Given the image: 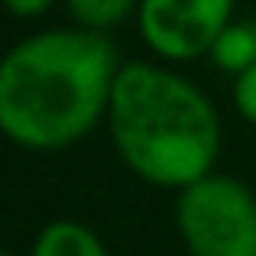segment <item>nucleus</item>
I'll return each mask as SVG.
<instances>
[{
    "label": "nucleus",
    "mask_w": 256,
    "mask_h": 256,
    "mask_svg": "<svg viewBox=\"0 0 256 256\" xmlns=\"http://www.w3.org/2000/svg\"><path fill=\"white\" fill-rule=\"evenodd\" d=\"M117 72V52L100 32L26 39L0 62V130L30 150L75 143L110 107Z\"/></svg>",
    "instance_id": "nucleus-1"
},
{
    "label": "nucleus",
    "mask_w": 256,
    "mask_h": 256,
    "mask_svg": "<svg viewBox=\"0 0 256 256\" xmlns=\"http://www.w3.org/2000/svg\"><path fill=\"white\" fill-rule=\"evenodd\" d=\"M110 130L126 166L166 188L208 178L220 146L218 114L204 94L143 62L120 68L114 78Z\"/></svg>",
    "instance_id": "nucleus-2"
},
{
    "label": "nucleus",
    "mask_w": 256,
    "mask_h": 256,
    "mask_svg": "<svg viewBox=\"0 0 256 256\" xmlns=\"http://www.w3.org/2000/svg\"><path fill=\"white\" fill-rule=\"evenodd\" d=\"M178 230L192 256H256V198L227 175L182 188Z\"/></svg>",
    "instance_id": "nucleus-3"
},
{
    "label": "nucleus",
    "mask_w": 256,
    "mask_h": 256,
    "mask_svg": "<svg viewBox=\"0 0 256 256\" xmlns=\"http://www.w3.org/2000/svg\"><path fill=\"white\" fill-rule=\"evenodd\" d=\"M234 0H143L140 30L166 58H198L211 52L230 26Z\"/></svg>",
    "instance_id": "nucleus-4"
},
{
    "label": "nucleus",
    "mask_w": 256,
    "mask_h": 256,
    "mask_svg": "<svg viewBox=\"0 0 256 256\" xmlns=\"http://www.w3.org/2000/svg\"><path fill=\"white\" fill-rule=\"evenodd\" d=\"M32 256H107L104 244L75 220H56L39 234Z\"/></svg>",
    "instance_id": "nucleus-5"
},
{
    "label": "nucleus",
    "mask_w": 256,
    "mask_h": 256,
    "mask_svg": "<svg viewBox=\"0 0 256 256\" xmlns=\"http://www.w3.org/2000/svg\"><path fill=\"white\" fill-rule=\"evenodd\" d=\"M211 58L218 62V68L234 72L237 78L256 68V26L253 23L227 26L218 36V42L211 46Z\"/></svg>",
    "instance_id": "nucleus-6"
},
{
    "label": "nucleus",
    "mask_w": 256,
    "mask_h": 256,
    "mask_svg": "<svg viewBox=\"0 0 256 256\" xmlns=\"http://www.w3.org/2000/svg\"><path fill=\"white\" fill-rule=\"evenodd\" d=\"M68 6L78 23L91 26V30H104V26L120 23L130 13L133 0H68Z\"/></svg>",
    "instance_id": "nucleus-7"
},
{
    "label": "nucleus",
    "mask_w": 256,
    "mask_h": 256,
    "mask_svg": "<svg viewBox=\"0 0 256 256\" xmlns=\"http://www.w3.org/2000/svg\"><path fill=\"white\" fill-rule=\"evenodd\" d=\"M234 94H237V107L244 110V117L256 124V68H250L246 75L237 78V88H234Z\"/></svg>",
    "instance_id": "nucleus-8"
},
{
    "label": "nucleus",
    "mask_w": 256,
    "mask_h": 256,
    "mask_svg": "<svg viewBox=\"0 0 256 256\" xmlns=\"http://www.w3.org/2000/svg\"><path fill=\"white\" fill-rule=\"evenodd\" d=\"M4 6L16 16H39L42 10L52 6V0H4Z\"/></svg>",
    "instance_id": "nucleus-9"
},
{
    "label": "nucleus",
    "mask_w": 256,
    "mask_h": 256,
    "mask_svg": "<svg viewBox=\"0 0 256 256\" xmlns=\"http://www.w3.org/2000/svg\"><path fill=\"white\" fill-rule=\"evenodd\" d=\"M0 256H10V253H6V250H0Z\"/></svg>",
    "instance_id": "nucleus-10"
},
{
    "label": "nucleus",
    "mask_w": 256,
    "mask_h": 256,
    "mask_svg": "<svg viewBox=\"0 0 256 256\" xmlns=\"http://www.w3.org/2000/svg\"><path fill=\"white\" fill-rule=\"evenodd\" d=\"M253 26H256V23H253Z\"/></svg>",
    "instance_id": "nucleus-11"
}]
</instances>
